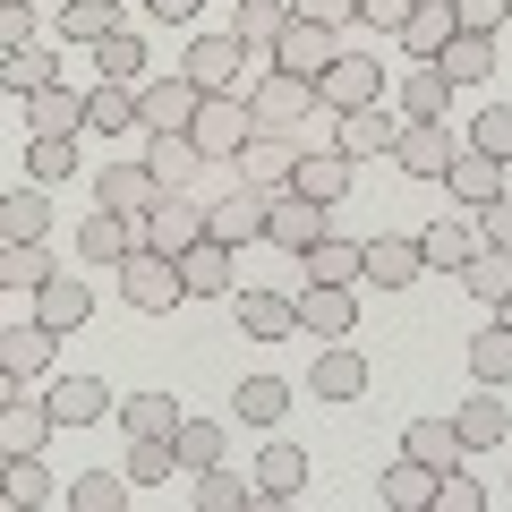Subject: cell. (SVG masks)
<instances>
[{"label":"cell","instance_id":"cell-19","mask_svg":"<svg viewBox=\"0 0 512 512\" xmlns=\"http://www.w3.org/2000/svg\"><path fill=\"white\" fill-rule=\"evenodd\" d=\"M43 402H52V419H60V427H94V419H120V402L103 393V376H60L52 393H43Z\"/></svg>","mask_w":512,"mask_h":512},{"label":"cell","instance_id":"cell-20","mask_svg":"<svg viewBox=\"0 0 512 512\" xmlns=\"http://www.w3.org/2000/svg\"><path fill=\"white\" fill-rule=\"evenodd\" d=\"M52 350H60V333L43 325V316H35V325H9V333H0V376H26V384H35L43 367H52Z\"/></svg>","mask_w":512,"mask_h":512},{"label":"cell","instance_id":"cell-16","mask_svg":"<svg viewBox=\"0 0 512 512\" xmlns=\"http://www.w3.org/2000/svg\"><path fill=\"white\" fill-rule=\"evenodd\" d=\"M308 393H316V402H359V393H367V359L350 342H325L316 367H308Z\"/></svg>","mask_w":512,"mask_h":512},{"label":"cell","instance_id":"cell-30","mask_svg":"<svg viewBox=\"0 0 512 512\" xmlns=\"http://www.w3.org/2000/svg\"><path fill=\"white\" fill-rule=\"evenodd\" d=\"M453 427H461V444H470V453H487V444H504V402H495V384H478V393H470V402H461L453 410Z\"/></svg>","mask_w":512,"mask_h":512},{"label":"cell","instance_id":"cell-9","mask_svg":"<svg viewBox=\"0 0 512 512\" xmlns=\"http://www.w3.org/2000/svg\"><path fill=\"white\" fill-rule=\"evenodd\" d=\"M333 52H342V35L291 9V26H282V43H274V69H291V77H308V86H316V77L333 69Z\"/></svg>","mask_w":512,"mask_h":512},{"label":"cell","instance_id":"cell-25","mask_svg":"<svg viewBox=\"0 0 512 512\" xmlns=\"http://www.w3.org/2000/svg\"><path fill=\"white\" fill-rule=\"evenodd\" d=\"M120 128H146V111H137V86L103 77V86L86 94V137H120Z\"/></svg>","mask_w":512,"mask_h":512},{"label":"cell","instance_id":"cell-40","mask_svg":"<svg viewBox=\"0 0 512 512\" xmlns=\"http://www.w3.org/2000/svg\"><path fill=\"white\" fill-rule=\"evenodd\" d=\"M43 282H52L43 239H9V248H0V291H43Z\"/></svg>","mask_w":512,"mask_h":512},{"label":"cell","instance_id":"cell-6","mask_svg":"<svg viewBox=\"0 0 512 512\" xmlns=\"http://www.w3.org/2000/svg\"><path fill=\"white\" fill-rule=\"evenodd\" d=\"M316 94H325V111H359V103H384V69L359 52V43H342V52H333V69L316 77Z\"/></svg>","mask_w":512,"mask_h":512},{"label":"cell","instance_id":"cell-45","mask_svg":"<svg viewBox=\"0 0 512 512\" xmlns=\"http://www.w3.org/2000/svg\"><path fill=\"white\" fill-rule=\"evenodd\" d=\"M239 419H248V427H274L282 419V410H291V384H282V376H248V384H239Z\"/></svg>","mask_w":512,"mask_h":512},{"label":"cell","instance_id":"cell-5","mask_svg":"<svg viewBox=\"0 0 512 512\" xmlns=\"http://www.w3.org/2000/svg\"><path fill=\"white\" fill-rule=\"evenodd\" d=\"M333 146H342L350 163H376V154H393V146H402V111H393V103L333 111Z\"/></svg>","mask_w":512,"mask_h":512},{"label":"cell","instance_id":"cell-48","mask_svg":"<svg viewBox=\"0 0 512 512\" xmlns=\"http://www.w3.org/2000/svg\"><path fill=\"white\" fill-rule=\"evenodd\" d=\"M282 26H291V0H239V26H231V35H239V43H265V52H274Z\"/></svg>","mask_w":512,"mask_h":512},{"label":"cell","instance_id":"cell-13","mask_svg":"<svg viewBox=\"0 0 512 512\" xmlns=\"http://www.w3.org/2000/svg\"><path fill=\"white\" fill-rule=\"evenodd\" d=\"M180 69L197 77L205 94H239V69H248V43H239V35H197Z\"/></svg>","mask_w":512,"mask_h":512},{"label":"cell","instance_id":"cell-7","mask_svg":"<svg viewBox=\"0 0 512 512\" xmlns=\"http://www.w3.org/2000/svg\"><path fill=\"white\" fill-rule=\"evenodd\" d=\"M214 163H231L239 146L256 137V111H248V94H205V111H197V128H188Z\"/></svg>","mask_w":512,"mask_h":512},{"label":"cell","instance_id":"cell-24","mask_svg":"<svg viewBox=\"0 0 512 512\" xmlns=\"http://www.w3.org/2000/svg\"><path fill=\"white\" fill-rule=\"evenodd\" d=\"M256 487H265V504H299L308 495V453L299 444H265L256 453Z\"/></svg>","mask_w":512,"mask_h":512},{"label":"cell","instance_id":"cell-31","mask_svg":"<svg viewBox=\"0 0 512 512\" xmlns=\"http://www.w3.org/2000/svg\"><path fill=\"white\" fill-rule=\"evenodd\" d=\"M86 308H94V299H86V282H77V274H52V282L35 291V316H43L52 333H77V325H86Z\"/></svg>","mask_w":512,"mask_h":512},{"label":"cell","instance_id":"cell-2","mask_svg":"<svg viewBox=\"0 0 512 512\" xmlns=\"http://www.w3.org/2000/svg\"><path fill=\"white\" fill-rule=\"evenodd\" d=\"M137 111H146V137H188L197 111H205V86H197L188 69H163V77L137 86Z\"/></svg>","mask_w":512,"mask_h":512},{"label":"cell","instance_id":"cell-59","mask_svg":"<svg viewBox=\"0 0 512 512\" xmlns=\"http://www.w3.org/2000/svg\"><path fill=\"white\" fill-rule=\"evenodd\" d=\"M0 43H9V52H26V43H35V18H26V0H9V9H0Z\"/></svg>","mask_w":512,"mask_h":512},{"label":"cell","instance_id":"cell-56","mask_svg":"<svg viewBox=\"0 0 512 512\" xmlns=\"http://www.w3.org/2000/svg\"><path fill=\"white\" fill-rule=\"evenodd\" d=\"M299 18H316V26H333V35H342V26H359V0H291Z\"/></svg>","mask_w":512,"mask_h":512},{"label":"cell","instance_id":"cell-54","mask_svg":"<svg viewBox=\"0 0 512 512\" xmlns=\"http://www.w3.org/2000/svg\"><path fill=\"white\" fill-rule=\"evenodd\" d=\"M436 512H487V487L461 478V470H444V478H436Z\"/></svg>","mask_w":512,"mask_h":512},{"label":"cell","instance_id":"cell-46","mask_svg":"<svg viewBox=\"0 0 512 512\" xmlns=\"http://www.w3.org/2000/svg\"><path fill=\"white\" fill-rule=\"evenodd\" d=\"M470 376H478V384H512V325L470 333Z\"/></svg>","mask_w":512,"mask_h":512},{"label":"cell","instance_id":"cell-21","mask_svg":"<svg viewBox=\"0 0 512 512\" xmlns=\"http://www.w3.org/2000/svg\"><path fill=\"white\" fill-rule=\"evenodd\" d=\"M180 274H188V299H231L239 248H222V239H197V248L180 256Z\"/></svg>","mask_w":512,"mask_h":512},{"label":"cell","instance_id":"cell-38","mask_svg":"<svg viewBox=\"0 0 512 512\" xmlns=\"http://www.w3.org/2000/svg\"><path fill=\"white\" fill-rule=\"evenodd\" d=\"M137 487H154V478H180V436H128V461H120Z\"/></svg>","mask_w":512,"mask_h":512},{"label":"cell","instance_id":"cell-4","mask_svg":"<svg viewBox=\"0 0 512 512\" xmlns=\"http://www.w3.org/2000/svg\"><path fill=\"white\" fill-rule=\"evenodd\" d=\"M248 111H256V128H308L316 111H325V94H316L308 77H291V69H265L248 86Z\"/></svg>","mask_w":512,"mask_h":512},{"label":"cell","instance_id":"cell-12","mask_svg":"<svg viewBox=\"0 0 512 512\" xmlns=\"http://www.w3.org/2000/svg\"><path fill=\"white\" fill-rule=\"evenodd\" d=\"M163 197H171V188L154 180L146 163H103V180H94V205H111V214H137V222H146Z\"/></svg>","mask_w":512,"mask_h":512},{"label":"cell","instance_id":"cell-50","mask_svg":"<svg viewBox=\"0 0 512 512\" xmlns=\"http://www.w3.org/2000/svg\"><path fill=\"white\" fill-rule=\"evenodd\" d=\"M77 171V137H26V180H69Z\"/></svg>","mask_w":512,"mask_h":512},{"label":"cell","instance_id":"cell-44","mask_svg":"<svg viewBox=\"0 0 512 512\" xmlns=\"http://www.w3.org/2000/svg\"><path fill=\"white\" fill-rule=\"evenodd\" d=\"M461 282H470L487 308H504V299H512V248H478L470 265H461Z\"/></svg>","mask_w":512,"mask_h":512},{"label":"cell","instance_id":"cell-47","mask_svg":"<svg viewBox=\"0 0 512 512\" xmlns=\"http://www.w3.org/2000/svg\"><path fill=\"white\" fill-rule=\"evenodd\" d=\"M94 69H103V77H120V86H146V43H137V35L120 26V35H103V43H94Z\"/></svg>","mask_w":512,"mask_h":512},{"label":"cell","instance_id":"cell-29","mask_svg":"<svg viewBox=\"0 0 512 512\" xmlns=\"http://www.w3.org/2000/svg\"><path fill=\"white\" fill-rule=\"evenodd\" d=\"M367 274H376V291H402V282L427 274L419 239H367Z\"/></svg>","mask_w":512,"mask_h":512},{"label":"cell","instance_id":"cell-23","mask_svg":"<svg viewBox=\"0 0 512 512\" xmlns=\"http://www.w3.org/2000/svg\"><path fill=\"white\" fill-rule=\"evenodd\" d=\"M402 453H410V461H427V470L444 478V470H461V453H470V444H461V427H453V419H410V427H402Z\"/></svg>","mask_w":512,"mask_h":512},{"label":"cell","instance_id":"cell-27","mask_svg":"<svg viewBox=\"0 0 512 512\" xmlns=\"http://www.w3.org/2000/svg\"><path fill=\"white\" fill-rule=\"evenodd\" d=\"M444 188H453L461 205H487V197H504V163H495V154H478V146H461L453 171H444Z\"/></svg>","mask_w":512,"mask_h":512},{"label":"cell","instance_id":"cell-32","mask_svg":"<svg viewBox=\"0 0 512 512\" xmlns=\"http://www.w3.org/2000/svg\"><path fill=\"white\" fill-rule=\"evenodd\" d=\"M453 35H461L453 0H419V9H410V26H402V43H410V52H419V60H436V52H444V43H453Z\"/></svg>","mask_w":512,"mask_h":512},{"label":"cell","instance_id":"cell-36","mask_svg":"<svg viewBox=\"0 0 512 512\" xmlns=\"http://www.w3.org/2000/svg\"><path fill=\"white\" fill-rule=\"evenodd\" d=\"M436 69L453 77V86H470V77H495V35H470V26H461V35L436 52Z\"/></svg>","mask_w":512,"mask_h":512},{"label":"cell","instance_id":"cell-15","mask_svg":"<svg viewBox=\"0 0 512 512\" xmlns=\"http://www.w3.org/2000/svg\"><path fill=\"white\" fill-rule=\"evenodd\" d=\"M350 325H359V299H350V282H308V291H299V333H316V342H342Z\"/></svg>","mask_w":512,"mask_h":512},{"label":"cell","instance_id":"cell-34","mask_svg":"<svg viewBox=\"0 0 512 512\" xmlns=\"http://www.w3.org/2000/svg\"><path fill=\"white\" fill-rule=\"evenodd\" d=\"M384 504H393V512H436V470L402 453L393 470H384Z\"/></svg>","mask_w":512,"mask_h":512},{"label":"cell","instance_id":"cell-41","mask_svg":"<svg viewBox=\"0 0 512 512\" xmlns=\"http://www.w3.org/2000/svg\"><path fill=\"white\" fill-rule=\"evenodd\" d=\"M60 35H69V43L120 35V0H60Z\"/></svg>","mask_w":512,"mask_h":512},{"label":"cell","instance_id":"cell-8","mask_svg":"<svg viewBox=\"0 0 512 512\" xmlns=\"http://www.w3.org/2000/svg\"><path fill=\"white\" fill-rule=\"evenodd\" d=\"M325 214H333V205L299 197V188H274V214H265V239H274L282 256H308L316 239H325Z\"/></svg>","mask_w":512,"mask_h":512},{"label":"cell","instance_id":"cell-58","mask_svg":"<svg viewBox=\"0 0 512 512\" xmlns=\"http://www.w3.org/2000/svg\"><path fill=\"white\" fill-rule=\"evenodd\" d=\"M504 9H512V0H453V18L470 26V35H495V26H504Z\"/></svg>","mask_w":512,"mask_h":512},{"label":"cell","instance_id":"cell-17","mask_svg":"<svg viewBox=\"0 0 512 512\" xmlns=\"http://www.w3.org/2000/svg\"><path fill=\"white\" fill-rule=\"evenodd\" d=\"M393 111H402V128H410V120H444V111H453V77H444L436 60L402 69V86H393Z\"/></svg>","mask_w":512,"mask_h":512},{"label":"cell","instance_id":"cell-14","mask_svg":"<svg viewBox=\"0 0 512 512\" xmlns=\"http://www.w3.org/2000/svg\"><path fill=\"white\" fill-rule=\"evenodd\" d=\"M350 180H359V163H350L342 146H308V154L291 163V188H299V197H316V205H342Z\"/></svg>","mask_w":512,"mask_h":512},{"label":"cell","instance_id":"cell-42","mask_svg":"<svg viewBox=\"0 0 512 512\" xmlns=\"http://www.w3.org/2000/svg\"><path fill=\"white\" fill-rule=\"evenodd\" d=\"M128 495H137V478H128V470H86L69 487V512H120Z\"/></svg>","mask_w":512,"mask_h":512},{"label":"cell","instance_id":"cell-39","mask_svg":"<svg viewBox=\"0 0 512 512\" xmlns=\"http://www.w3.org/2000/svg\"><path fill=\"white\" fill-rule=\"evenodd\" d=\"M0 410H9V419H0V427H9V453H43V436H52V402H26V393H9V402H0Z\"/></svg>","mask_w":512,"mask_h":512},{"label":"cell","instance_id":"cell-18","mask_svg":"<svg viewBox=\"0 0 512 512\" xmlns=\"http://www.w3.org/2000/svg\"><path fill=\"white\" fill-rule=\"evenodd\" d=\"M77 128H86V94H69L60 77L26 94V137H77Z\"/></svg>","mask_w":512,"mask_h":512},{"label":"cell","instance_id":"cell-3","mask_svg":"<svg viewBox=\"0 0 512 512\" xmlns=\"http://www.w3.org/2000/svg\"><path fill=\"white\" fill-rule=\"evenodd\" d=\"M120 299L128 308H146V316H171L188 299V274H180V256H163V248H137L120 265Z\"/></svg>","mask_w":512,"mask_h":512},{"label":"cell","instance_id":"cell-11","mask_svg":"<svg viewBox=\"0 0 512 512\" xmlns=\"http://www.w3.org/2000/svg\"><path fill=\"white\" fill-rule=\"evenodd\" d=\"M453 154H461V137H453L444 120H410L402 146H393V163H402L410 180H444V171H453Z\"/></svg>","mask_w":512,"mask_h":512},{"label":"cell","instance_id":"cell-10","mask_svg":"<svg viewBox=\"0 0 512 512\" xmlns=\"http://www.w3.org/2000/svg\"><path fill=\"white\" fill-rule=\"evenodd\" d=\"M205 239V197H188V188H171L163 205L146 214V248H163V256H188Z\"/></svg>","mask_w":512,"mask_h":512},{"label":"cell","instance_id":"cell-51","mask_svg":"<svg viewBox=\"0 0 512 512\" xmlns=\"http://www.w3.org/2000/svg\"><path fill=\"white\" fill-rule=\"evenodd\" d=\"M222 461V427L214 419H180V470L197 478V470H214Z\"/></svg>","mask_w":512,"mask_h":512},{"label":"cell","instance_id":"cell-49","mask_svg":"<svg viewBox=\"0 0 512 512\" xmlns=\"http://www.w3.org/2000/svg\"><path fill=\"white\" fill-rule=\"evenodd\" d=\"M52 52H43V43H26V52H9V60H0V86H9V94H18V103H26V94H35V86H52Z\"/></svg>","mask_w":512,"mask_h":512},{"label":"cell","instance_id":"cell-37","mask_svg":"<svg viewBox=\"0 0 512 512\" xmlns=\"http://www.w3.org/2000/svg\"><path fill=\"white\" fill-rule=\"evenodd\" d=\"M197 504L205 512H239V504H265V487H256V470L239 478V470H222V461H214V470H197Z\"/></svg>","mask_w":512,"mask_h":512},{"label":"cell","instance_id":"cell-60","mask_svg":"<svg viewBox=\"0 0 512 512\" xmlns=\"http://www.w3.org/2000/svg\"><path fill=\"white\" fill-rule=\"evenodd\" d=\"M146 18L154 26H188V18H197V0H146Z\"/></svg>","mask_w":512,"mask_h":512},{"label":"cell","instance_id":"cell-28","mask_svg":"<svg viewBox=\"0 0 512 512\" xmlns=\"http://www.w3.org/2000/svg\"><path fill=\"white\" fill-rule=\"evenodd\" d=\"M419 256L436 265V274H461V265L478 256V222H427V231H419Z\"/></svg>","mask_w":512,"mask_h":512},{"label":"cell","instance_id":"cell-26","mask_svg":"<svg viewBox=\"0 0 512 512\" xmlns=\"http://www.w3.org/2000/svg\"><path fill=\"white\" fill-rule=\"evenodd\" d=\"M239 333H248V342H282V333H299V299H282V291H239Z\"/></svg>","mask_w":512,"mask_h":512},{"label":"cell","instance_id":"cell-55","mask_svg":"<svg viewBox=\"0 0 512 512\" xmlns=\"http://www.w3.org/2000/svg\"><path fill=\"white\" fill-rule=\"evenodd\" d=\"M478 248H512V188L478 205Z\"/></svg>","mask_w":512,"mask_h":512},{"label":"cell","instance_id":"cell-53","mask_svg":"<svg viewBox=\"0 0 512 512\" xmlns=\"http://www.w3.org/2000/svg\"><path fill=\"white\" fill-rule=\"evenodd\" d=\"M470 146H478V154H495V163H512V111H504V103H495V111H478Z\"/></svg>","mask_w":512,"mask_h":512},{"label":"cell","instance_id":"cell-43","mask_svg":"<svg viewBox=\"0 0 512 512\" xmlns=\"http://www.w3.org/2000/svg\"><path fill=\"white\" fill-rule=\"evenodd\" d=\"M120 427L128 436H180V402H171V393H128Z\"/></svg>","mask_w":512,"mask_h":512},{"label":"cell","instance_id":"cell-33","mask_svg":"<svg viewBox=\"0 0 512 512\" xmlns=\"http://www.w3.org/2000/svg\"><path fill=\"white\" fill-rule=\"evenodd\" d=\"M43 231H52V205H43V180L9 188V197H0V239H43Z\"/></svg>","mask_w":512,"mask_h":512},{"label":"cell","instance_id":"cell-35","mask_svg":"<svg viewBox=\"0 0 512 512\" xmlns=\"http://www.w3.org/2000/svg\"><path fill=\"white\" fill-rule=\"evenodd\" d=\"M299 265H308V282H359L367 274V248H359V239H316V248L308 256H299Z\"/></svg>","mask_w":512,"mask_h":512},{"label":"cell","instance_id":"cell-61","mask_svg":"<svg viewBox=\"0 0 512 512\" xmlns=\"http://www.w3.org/2000/svg\"><path fill=\"white\" fill-rule=\"evenodd\" d=\"M504 325H512V299H504Z\"/></svg>","mask_w":512,"mask_h":512},{"label":"cell","instance_id":"cell-52","mask_svg":"<svg viewBox=\"0 0 512 512\" xmlns=\"http://www.w3.org/2000/svg\"><path fill=\"white\" fill-rule=\"evenodd\" d=\"M43 495H52L43 453H9V504H43Z\"/></svg>","mask_w":512,"mask_h":512},{"label":"cell","instance_id":"cell-1","mask_svg":"<svg viewBox=\"0 0 512 512\" xmlns=\"http://www.w3.org/2000/svg\"><path fill=\"white\" fill-rule=\"evenodd\" d=\"M265 214H274V188H256L248 171H239L222 197H205V239H222V248H248V239H265Z\"/></svg>","mask_w":512,"mask_h":512},{"label":"cell","instance_id":"cell-57","mask_svg":"<svg viewBox=\"0 0 512 512\" xmlns=\"http://www.w3.org/2000/svg\"><path fill=\"white\" fill-rule=\"evenodd\" d=\"M410 9H419V0H359V18L376 26V35H402V26H410Z\"/></svg>","mask_w":512,"mask_h":512},{"label":"cell","instance_id":"cell-22","mask_svg":"<svg viewBox=\"0 0 512 512\" xmlns=\"http://www.w3.org/2000/svg\"><path fill=\"white\" fill-rule=\"evenodd\" d=\"M205 163H214V154H205L197 137H146V171H154L163 188H197Z\"/></svg>","mask_w":512,"mask_h":512}]
</instances>
